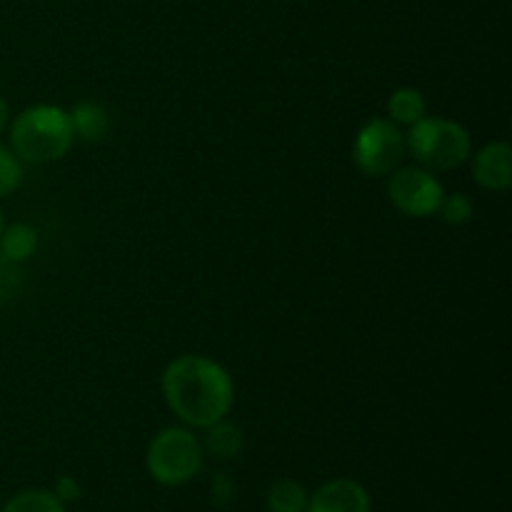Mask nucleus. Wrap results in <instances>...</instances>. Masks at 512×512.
I'll list each match as a JSON object with an SVG mask.
<instances>
[{"label":"nucleus","instance_id":"nucleus-1","mask_svg":"<svg viewBox=\"0 0 512 512\" xmlns=\"http://www.w3.org/2000/svg\"><path fill=\"white\" fill-rule=\"evenodd\" d=\"M160 390L180 423L193 430H205L228 418L235 403L233 375L205 355L170 360L160 378Z\"/></svg>","mask_w":512,"mask_h":512},{"label":"nucleus","instance_id":"nucleus-2","mask_svg":"<svg viewBox=\"0 0 512 512\" xmlns=\"http://www.w3.org/2000/svg\"><path fill=\"white\" fill-rule=\"evenodd\" d=\"M8 130L10 148L28 165L63 160L75 143L70 115L60 105H30L10 120Z\"/></svg>","mask_w":512,"mask_h":512},{"label":"nucleus","instance_id":"nucleus-3","mask_svg":"<svg viewBox=\"0 0 512 512\" xmlns=\"http://www.w3.org/2000/svg\"><path fill=\"white\" fill-rule=\"evenodd\" d=\"M405 150H410L420 168L448 173L468 163L473 155V138L468 128L455 120L425 115L405 133Z\"/></svg>","mask_w":512,"mask_h":512},{"label":"nucleus","instance_id":"nucleus-4","mask_svg":"<svg viewBox=\"0 0 512 512\" xmlns=\"http://www.w3.org/2000/svg\"><path fill=\"white\" fill-rule=\"evenodd\" d=\"M205 465L203 443L188 425L163 428L145 450V470L163 488H180L198 478Z\"/></svg>","mask_w":512,"mask_h":512},{"label":"nucleus","instance_id":"nucleus-5","mask_svg":"<svg viewBox=\"0 0 512 512\" xmlns=\"http://www.w3.org/2000/svg\"><path fill=\"white\" fill-rule=\"evenodd\" d=\"M405 158V133L390 118H373L358 130L353 143V163L370 178L390 175Z\"/></svg>","mask_w":512,"mask_h":512},{"label":"nucleus","instance_id":"nucleus-6","mask_svg":"<svg viewBox=\"0 0 512 512\" xmlns=\"http://www.w3.org/2000/svg\"><path fill=\"white\" fill-rule=\"evenodd\" d=\"M388 198L408 218H430L438 213L445 198V188L435 178L433 170L410 165V168H395L390 173Z\"/></svg>","mask_w":512,"mask_h":512},{"label":"nucleus","instance_id":"nucleus-7","mask_svg":"<svg viewBox=\"0 0 512 512\" xmlns=\"http://www.w3.org/2000/svg\"><path fill=\"white\" fill-rule=\"evenodd\" d=\"M305 512H370V493L353 478H335L308 498Z\"/></svg>","mask_w":512,"mask_h":512},{"label":"nucleus","instance_id":"nucleus-8","mask_svg":"<svg viewBox=\"0 0 512 512\" xmlns=\"http://www.w3.org/2000/svg\"><path fill=\"white\" fill-rule=\"evenodd\" d=\"M473 178L483 190L505 193L512 185V148L505 140L483 145L473 155Z\"/></svg>","mask_w":512,"mask_h":512},{"label":"nucleus","instance_id":"nucleus-9","mask_svg":"<svg viewBox=\"0 0 512 512\" xmlns=\"http://www.w3.org/2000/svg\"><path fill=\"white\" fill-rule=\"evenodd\" d=\"M73 135L80 143H100L110 133V113L98 100H80L68 110Z\"/></svg>","mask_w":512,"mask_h":512},{"label":"nucleus","instance_id":"nucleus-10","mask_svg":"<svg viewBox=\"0 0 512 512\" xmlns=\"http://www.w3.org/2000/svg\"><path fill=\"white\" fill-rule=\"evenodd\" d=\"M200 443H203V453L210 455V458L233 460L238 458L240 450H243L245 435L238 425L230 423L228 418H223L215 425H210V428H205V435L200 438Z\"/></svg>","mask_w":512,"mask_h":512},{"label":"nucleus","instance_id":"nucleus-11","mask_svg":"<svg viewBox=\"0 0 512 512\" xmlns=\"http://www.w3.org/2000/svg\"><path fill=\"white\" fill-rule=\"evenodd\" d=\"M38 230L28 223L5 225L0 233V255L8 263H25L38 253Z\"/></svg>","mask_w":512,"mask_h":512},{"label":"nucleus","instance_id":"nucleus-12","mask_svg":"<svg viewBox=\"0 0 512 512\" xmlns=\"http://www.w3.org/2000/svg\"><path fill=\"white\" fill-rule=\"evenodd\" d=\"M310 493L303 483L293 478H280L265 493V508L268 512H305Z\"/></svg>","mask_w":512,"mask_h":512},{"label":"nucleus","instance_id":"nucleus-13","mask_svg":"<svg viewBox=\"0 0 512 512\" xmlns=\"http://www.w3.org/2000/svg\"><path fill=\"white\" fill-rule=\"evenodd\" d=\"M428 113L425 95L418 88H398L388 98V118L395 125H413Z\"/></svg>","mask_w":512,"mask_h":512},{"label":"nucleus","instance_id":"nucleus-14","mask_svg":"<svg viewBox=\"0 0 512 512\" xmlns=\"http://www.w3.org/2000/svg\"><path fill=\"white\" fill-rule=\"evenodd\" d=\"M0 512H68L65 510V503H60L55 498L53 490L45 488H30L20 490L13 498L5 500V505Z\"/></svg>","mask_w":512,"mask_h":512},{"label":"nucleus","instance_id":"nucleus-15","mask_svg":"<svg viewBox=\"0 0 512 512\" xmlns=\"http://www.w3.org/2000/svg\"><path fill=\"white\" fill-rule=\"evenodd\" d=\"M23 160L13 153V148L0 143V198H8L23 183Z\"/></svg>","mask_w":512,"mask_h":512},{"label":"nucleus","instance_id":"nucleus-16","mask_svg":"<svg viewBox=\"0 0 512 512\" xmlns=\"http://www.w3.org/2000/svg\"><path fill=\"white\" fill-rule=\"evenodd\" d=\"M438 213H440V218H443V223L465 225V223H470V218H473L475 205H473V200H470V195H465V193L448 195L445 193Z\"/></svg>","mask_w":512,"mask_h":512},{"label":"nucleus","instance_id":"nucleus-17","mask_svg":"<svg viewBox=\"0 0 512 512\" xmlns=\"http://www.w3.org/2000/svg\"><path fill=\"white\" fill-rule=\"evenodd\" d=\"M53 493L60 503L68 505V503H75V500H80L83 490H80V483L73 478V475H58V480H55L53 485Z\"/></svg>","mask_w":512,"mask_h":512},{"label":"nucleus","instance_id":"nucleus-18","mask_svg":"<svg viewBox=\"0 0 512 512\" xmlns=\"http://www.w3.org/2000/svg\"><path fill=\"white\" fill-rule=\"evenodd\" d=\"M233 495H235L233 480H230L225 473L215 475V478H213V500H215V503L223 508V505H228L230 500H233Z\"/></svg>","mask_w":512,"mask_h":512},{"label":"nucleus","instance_id":"nucleus-19","mask_svg":"<svg viewBox=\"0 0 512 512\" xmlns=\"http://www.w3.org/2000/svg\"><path fill=\"white\" fill-rule=\"evenodd\" d=\"M8 125H10V105H8V100L0 95V135L8 130Z\"/></svg>","mask_w":512,"mask_h":512},{"label":"nucleus","instance_id":"nucleus-20","mask_svg":"<svg viewBox=\"0 0 512 512\" xmlns=\"http://www.w3.org/2000/svg\"><path fill=\"white\" fill-rule=\"evenodd\" d=\"M3 228H5V218H3V210H0V233H3Z\"/></svg>","mask_w":512,"mask_h":512}]
</instances>
